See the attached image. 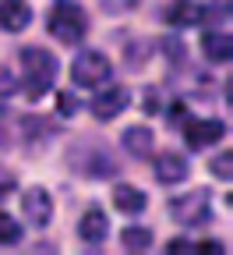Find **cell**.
Segmentation results:
<instances>
[{
  "label": "cell",
  "mask_w": 233,
  "mask_h": 255,
  "mask_svg": "<svg viewBox=\"0 0 233 255\" xmlns=\"http://www.w3.org/2000/svg\"><path fill=\"white\" fill-rule=\"evenodd\" d=\"M18 57H21V68H25V82H21L25 96L28 100H43L57 85V57L43 46H25Z\"/></svg>",
  "instance_id": "obj_1"
},
{
  "label": "cell",
  "mask_w": 233,
  "mask_h": 255,
  "mask_svg": "<svg viewBox=\"0 0 233 255\" xmlns=\"http://www.w3.org/2000/svg\"><path fill=\"white\" fill-rule=\"evenodd\" d=\"M46 28L50 36L64 46H78L88 32V18H85V7L75 4V0H57L50 7V18H46Z\"/></svg>",
  "instance_id": "obj_2"
},
{
  "label": "cell",
  "mask_w": 233,
  "mask_h": 255,
  "mask_svg": "<svg viewBox=\"0 0 233 255\" xmlns=\"http://www.w3.org/2000/svg\"><path fill=\"white\" fill-rule=\"evenodd\" d=\"M71 78L81 89H99V85L113 82V64H110L106 53H99V50H81L71 60Z\"/></svg>",
  "instance_id": "obj_3"
},
{
  "label": "cell",
  "mask_w": 233,
  "mask_h": 255,
  "mask_svg": "<svg viewBox=\"0 0 233 255\" xmlns=\"http://www.w3.org/2000/svg\"><path fill=\"white\" fill-rule=\"evenodd\" d=\"M170 216L180 223V227H202V223L212 220L209 213V191L205 188H194L187 195H177L170 199Z\"/></svg>",
  "instance_id": "obj_4"
},
{
  "label": "cell",
  "mask_w": 233,
  "mask_h": 255,
  "mask_svg": "<svg viewBox=\"0 0 233 255\" xmlns=\"http://www.w3.org/2000/svg\"><path fill=\"white\" fill-rule=\"evenodd\" d=\"M131 107V92L124 89V85H99V92L88 100V114L95 117V121H113V117H120L124 110Z\"/></svg>",
  "instance_id": "obj_5"
},
{
  "label": "cell",
  "mask_w": 233,
  "mask_h": 255,
  "mask_svg": "<svg viewBox=\"0 0 233 255\" xmlns=\"http://www.w3.org/2000/svg\"><path fill=\"white\" fill-rule=\"evenodd\" d=\"M21 213L28 220V227H50V220H53V199H50V191L43 184H32L25 195H21Z\"/></svg>",
  "instance_id": "obj_6"
},
{
  "label": "cell",
  "mask_w": 233,
  "mask_h": 255,
  "mask_svg": "<svg viewBox=\"0 0 233 255\" xmlns=\"http://www.w3.org/2000/svg\"><path fill=\"white\" fill-rule=\"evenodd\" d=\"M71 163L81 170V174H88V177H113L117 174V163L99 149V145H85V149H75L71 152Z\"/></svg>",
  "instance_id": "obj_7"
},
{
  "label": "cell",
  "mask_w": 233,
  "mask_h": 255,
  "mask_svg": "<svg viewBox=\"0 0 233 255\" xmlns=\"http://www.w3.org/2000/svg\"><path fill=\"white\" fill-rule=\"evenodd\" d=\"M180 131H184L187 149H205V145H212V142H219L226 135V124L223 121H194V117H187Z\"/></svg>",
  "instance_id": "obj_8"
},
{
  "label": "cell",
  "mask_w": 233,
  "mask_h": 255,
  "mask_svg": "<svg viewBox=\"0 0 233 255\" xmlns=\"http://www.w3.org/2000/svg\"><path fill=\"white\" fill-rule=\"evenodd\" d=\"M106 234H110V216L99 209V206L85 209L81 220H78V238H81L88 248H99V245L106 241Z\"/></svg>",
  "instance_id": "obj_9"
},
{
  "label": "cell",
  "mask_w": 233,
  "mask_h": 255,
  "mask_svg": "<svg viewBox=\"0 0 233 255\" xmlns=\"http://www.w3.org/2000/svg\"><path fill=\"white\" fill-rule=\"evenodd\" d=\"M162 21L173 25V28H191L198 21H205V7L198 4V0H173V4H166Z\"/></svg>",
  "instance_id": "obj_10"
},
{
  "label": "cell",
  "mask_w": 233,
  "mask_h": 255,
  "mask_svg": "<svg viewBox=\"0 0 233 255\" xmlns=\"http://www.w3.org/2000/svg\"><path fill=\"white\" fill-rule=\"evenodd\" d=\"M155 181L159 184H180L184 177H187V159L180 156V152H162V156H155Z\"/></svg>",
  "instance_id": "obj_11"
},
{
  "label": "cell",
  "mask_w": 233,
  "mask_h": 255,
  "mask_svg": "<svg viewBox=\"0 0 233 255\" xmlns=\"http://www.w3.org/2000/svg\"><path fill=\"white\" fill-rule=\"evenodd\" d=\"M32 25V7L25 0H0V32H21Z\"/></svg>",
  "instance_id": "obj_12"
},
{
  "label": "cell",
  "mask_w": 233,
  "mask_h": 255,
  "mask_svg": "<svg viewBox=\"0 0 233 255\" xmlns=\"http://www.w3.org/2000/svg\"><path fill=\"white\" fill-rule=\"evenodd\" d=\"M113 206L124 216H135V213H142L149 206V195L142 188H135V184H113Z\"/></svg>",
  "instance_id": "obj_13"
},
{
  "label": "cell",
  "mask_w": 233,
  "mask_h": 255,
  "mask_svg": "<svg viewBox=\"0 0 233 255\" xmlns=\"http://www.w3.org/2000/svg\"><path fill=\"white\" fill-rule=\"evenodd\" d=\"M120 142H124V149L131 156H152V149H155V135H152V128H145V124L127 128Z\"/></svg>",
  "instance_id": "obj_14"
},
{
  "label": "cell",
  "mask_w": 233,
  "mask_h": 255,
  "mask_svg": "<svg viewBox=\"0 0 233 255\" xmlns=\"http://www.w3.org/2000/svg\"><path fill=\"white\" fill-rule=\"evenodd\" d=\"M202 53H205L212 64H230V57H233V39H230V32H205Z\"/></svg>",
  "instance_id": "obj_15"
},
{
  "label": "cell",
  "mask_w": 233,
  "mask_h": 255,
  "mask_svg": "<svg viewBox=\"0 0 233 255\" xmlns=\"http://www.w3.org/2000/svg\"><path fill=\"white\" fill-rule=\"evenodd\" d=\"M120 245H124V252H149V248H152V231H145V227H127V231L120 234Z\"/></svg>",
  "instance_id": "obj_16"
},
{
  "label": "cell",
  "mask_w": 233,
  "mask_h": 255,
  "mask_svg": "<svg viewBox=\"0 0 233 255\" xmlns=\"http://www.w3.org/2000/svg\"><path fill=\"white\" fill-rule=\"evenodd\" d=\"M18 241H21V223H18L14 216H7V213H0V245L11 248V245H18Z\"/></svg>",
  "instance_id": "obj_17"
},
{
  "label": "cell",
  "mask_w": 233,
  "mask_h": 255,
  "mask_svg": "<svg viewBox=\"0 0 233 255\" xmlns=\"http://www.w3.org/2000/svg\"><path fill=\"white\" fill-rule=\"evenodd\" d=\"M212 174L216 177H223V181H230L233 177V152L226 149V152H219V156H212Z\"/></svg>",
  "instance_id": "obj_18"
},
{
  "label": "cell",
  "mask_w": 233,
  "mask_h": 255,
  "mask_svg": "<svg viewBox=\"0 0 233 255\" xmlns=\"http://www.w3.org/2000/svg\"><path fill=\"white\" fill-rule=\"evenodd\" d=\"M166 117H170V124H173V128H184V121L191 117V114H187V103H184V100H173V103H170V110H166Z\"/></svg>",
  "instance_id": "obj_19"
},
{
  "label": "cell",
  "mask_w": 233,
  "mask_h": 255,
  "mask_svg": "<svg viewBox=\"0 0 233 255\" xmlns=\"http://www.w3.org/2000/svg\"><path fill=\"white\" fill-rule=\"evenodd\" d=\"M99 4H103L110 14H124V11H131V7H138L142 0H99Z\"/></svg>",
  "instance_id": "obj_20"
},
{
  "label": "cell",
  "mask_w": 233,
  "mask_h": 255,
  "mask_svg": "<svg viewBox=\"0 0 233 255\" xmlns=\"http://www.w3.org/2000/svg\"><path fill=\"white\" fill-rule=\"evenodd\" d=\"M57 107H60L64 117H71V114L78 110V103H75V96H71V92H57Z\"/></svg>",
  "instance_id": "obj_21"
},
{
  "label": "cell",
  "mask_w": 233,
  "mask_h": 255,
  "mask_svg": "<svg viewBox=\"0 0 233 255\" xmlns=\"http://www.w3.org/2000/svg\"><path fill=\"white\" fill-rule=\"evenodd\" d=\"M11 191H14V174L11 170H0V202H4Z\"/></svg>",
  "instance_id": "obj_22"
},
{
  "label": "cell",
  "mask_w": 233,
  "mask_h": 255,
  "mask_svg": "<svg viewBox=\"0 0 233 255\" xmlns=\"http://www.w3.org/2000/svg\"><path fill=\"white\" fill-rule=\"evenodd\" d=\"M11 92H14V75L11 71H0V103H4Z\"/></svg>",
  "instance_id": "obj_23"
},
{
  "label": "cell",
  "mask_w": 233,
  "mask_h": 255,
  "mask_svg": "<svg viewBox=\"0 0 233 255\" xmlns=\"http://www.w3.org/2000/svg\"><path fill=\"white\" fill-rule=\"evenodd\" d=\"M166 252H173V255H191V252H194V241L177 238V241H170V245H166Z\"/></svg>",
  "instance_id": "obj_24"
},
{
  "label": "cell",
  "mask_w": 233,
  "mask_h": 255,
  "mask_svg": "<svg viewBox=\"0 0 233 255\" xmlns=\"http://www.w3.org/2000/svg\"><path fill=\"white\" fill-rule=\"evenodd\" d=\"M194 252H209V255H223L226 248L216 245V241H194Z\"/></svg>",
  "instance_id": "obj_25"
},
{
  "label": "cell",
  "mask_w": 233,
  "mask_h": 255,
  "mask_svg": "<svg viewBox=\"0 0 233 255\" xmlns=\"http://www.w3.org/2000/svg\"><path fill=\"white\" fill-rule=\"evenodd\" d=\"M145 110H149V114H155V110H159V107H155V92H152V89L145 92Z\"/></svg>",
  "instance_id": "obj_26"
}]
</instances>
